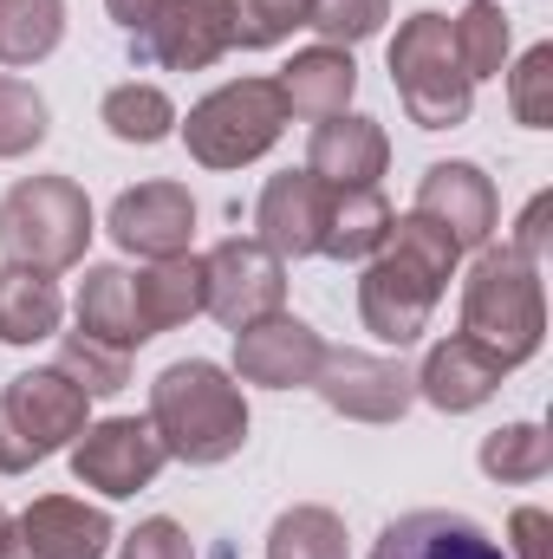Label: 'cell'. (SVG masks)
Wrapping results in <instances>:
<instances>
[{
	"label": "cell",
	"instance_id": "obj_28",
	"mask_svg": "<svg viewBox=\"0 0 553 559\" xmlns=\"http://www.w3.org/2000/svg\"><path fill=\"white\" fill-rule=\"evenodd\" d=\"M449 33H456V52H462V72L469 79H495L508 66V13L495 0H469L449 20Z\"/></svg>",
	"mask_w": 553,
	"mask_h": 559
},
{
	"label": "cell",
	"instance_id": "obj_36",
	"mask_svg": "<svg viewBox=\"0 0 553 559\" xmlns=\"http://www.w3.org/2000/svg\"><path fill=\"white\" fill-rule=\"evenodd\" d=\"M508 559H553V514L548 508H515L508 521Z\"/></svg>",
	"mask_w": 553,
	"mask_h": 559
},
{
	"label": "cell",
	"instance_id": "obj_16",
	"mask_svg": "<svg viewBox=\"0 0 553 559\" xmlns=\"http://www.w3.org/2000/svg\"><path fill=\"white\" fill-rule=\"evenodd\" d=\"M502 378H508V365L495 358V352H482L475 338H443V345H430V358H423V371H416V397L423 404H436L443 417H462V411H482L495 391H502Z\"/></svg>",
	"mask_w": 553,
	"mask_h": 559
},
{
	"label": "cell",
	"instance_id": "obj_13",
	"mask_svg": "<svg viewBox=\"0 0 553 559\" xmlns=\"http://www.w3.org/2000/svg\"><path fill=\"white\" fill-rule=\"evenodd\" d=\"M111 547V514L85 508L72 495H39L13 527L0 559H105Z\"/></svg>",
	"mask_w": 553,
	"mask_h": 559
},
{
	"label": "cell",
	"instance_id": "obj_17",
	"mask_svg": "<svg viewBox=\"0 0 553 559\" xmlns=\"http://www.w3.org/2000/svg\"><path fill=\"white\" fill-rule=\"evenodd\" d=\"M372 559H508V554L482 521H469L456 508H416V514H398L378 534Z\"/></svg>",
	"mask_w": 553,
	"mask_h": 559
},
{
	"label": "cell",
	"instance_id": "obj_39",
	"mask_svg": "<svg viewBox=\"0 0 553 559\" xmlns=\"http://www.w3.org/2000/svg\"><path fill=\"white\" fill-rule=\"evenodd\" d=\"M7 527H13V521H7V508H0V554H7Z\"/></svg>",
	"mask_w": 553,
	"mask_h": 559
},
{
	"label": "cell",
	"instance_id": "obj_37",
	"mask_svg": "<svg viewBox=\"0 0 553 559\" xmlns=\"http://www.w3.org/2000/svg\"><path fill=\"white\" fill-rule=\"evenodd\" d=\"M548 209H553V195H534L528 202V215H521V228H515V254H528V261H541V248H548Z\"/></svg>",
	"mask_w": 553,
	"mask_h": 559
},
{
	"label": "cell",
	"instance_id": "obj_18",
	"mask_svg": "<svg viewBox=\"0 0 553 559\" xmlns=\"http://www.w3.org/2000/svg\"><path fill=\"white\" fill-rule=\"evenodd\" d=\"M391 163V138L378 118H319L313 143H306V169L326 182V189H372Z\"/></svg>",
	"mask_w": 553,
	"mask_h": 559
},
{
	"label": "cell",
	"instance_id": "obj_14",
	"mask_svg": "<svg viewBox=\"0 0 553 559\" xmlns=\"http://www.w3.org/2000/svg\"><path fill=\"white\" fill-rule=\"evenodd\" d=\"M196 235V195L183 182H138L111 202V241L125 254L163 261V254H189Z\"/></svg>",
	"mask_w": 553,
	"mask_h": 559
},
{
	"label": "cell",
	"instance_id": "obj_12",
	"mask_svg": "<svg viewBox=\"0 0 553 559\" xmlns=\"http://www.w3.org/2000/svg\"><path fill=\"white\" fill-rule=\"evenodd\" d=\"M319 358H326V338L293 312H268V319L235 332V384L299 391V384H313Z\"/></svg>",
	"mask_w": 553,
	"mask_h": 559
},
{
	"label": "cell",
	"instance_id": "obj_25",
	"mask_svg": "<svg viewBox=\"0 0 553 559\" xmlns=\"http://www.w3.org/2000/svg\"><path fill=\"white\" fill-rule=\"evenodd\" d=\"M66 39V0H0V66H39Z\"/></svg>",
	"mask_w": 553,
	"mask_h": 559
},
{
	"label": "cell",
	"instance_id": "obj_32",
	"mask_svg": "<svg viewBox=\"0 0 553 559\" xmlns=\"http://www.w3.org/2000/svg\"><path fill=\"white\" fill-rule=\"evenodd\" d=\"M46 131H52L46 98H39L26 79H0V156H26V150H39Z\"/></svg>",
	"mask_w": 553,
	"mask_h": 559
},
{
	"label": "cell",
	"instance_id": "obj_30",
	"mask_svg": "<svg viewBox=\"0 0 553 559\" xmlns=\"http://www.w3.org/2000/svg\"><path fill=\"white\" fill-rule=\"evenodd\" d=\"M59 371H66L85 397H118V391L131 384V352H118V345H98V338L72 332V338L59 345Z\"/></svg>",
	"mask_w": 553,
	"mask_h": 559
},
{
	"label": "cell",
	"instance_id": "obj_24",
	"mask_svg": "<svg viewBox=\"0 0 553 559\" xmlns=\"http://www.w3.org/2000/svg\"><path fill=\"white\" fill-rule=\"evenodd\" d=\"M79 332L118 352H138L143 325H138V299H131V274L125 267H85L79 280Z\"/></svg>",
	"mask_w": 553,
	"mask_h": 559
},
{
	"label": "cell",
	"instance_id": "obj_9",
	"mask_svg": "<svg viewBox=\"0 0 553 559\" xmlns=\"http://www.w3.org/2000/svg\"><path fill=\"white\" fill-rule=\"evenodd\" d=\"M202 274H209V306L202 312H215L228 332L280 312V299H286V261H280L274 248H261L255 235H235V241L209 248Z\"/></svg>",
	"mask_w": 553,
	"mask_h": 559
},
{
	"label": "cell",
	"instance_id": "obj_20",
	"mask_svg": "<svg viewBox=\"0 0 553 559\" xmlns=\"http://www.w3.org/2000/svg\"><path fill=\"white\" fill-rule=\"evenodd\" d=\"M274 85H280L286 118L319 124V118H339V111L352 105V92H358V66H352L345 46H306V52L286 59V72H280Z\"/></svg>",
	"mask_w": 553,
	"mask_h": 559
},
{
	"label": "cell",
	"instance_id": "obj_38",
	"mask_svg": "<svg viewBox=\"0 0 553 559\" xmlns=\"http://www.w3.org/2000/svg\"><path fill=\"white\" fill-rule=\"evenodd\" d=\"M105 7H111V20H118L131 39H138L143 26H150V13H156V0H105Z\"/></svg>",
	"mask_w": 553,
	"mask_h": 559
},
{
	"label": "cell",
	"instance_id": "obj_35",
	"mask_svg": "<svg viewBox=\"0 0 553 559\" xmlns=\"http://www.w3.org/2000/svg\"><path fill=\"white\" fill-rule=\"evenodd\" d=\"M118 559H196V540L176 527V521H143L138 534H125V554Z\"/></svg>",
	"mask_w": 553,
	"mask_h": 559
},
{
	"label": "cell",
	"instance_id": "obj_2",
	"mask_svg": "<svg viewBox=\"0 0 553 559\" xmlns=\"http://www.w3.org/2000/svg\"><path fill=\"white\" fill-rule=\"evenodd\" d=\"M150 429L163 436V449L176 462L215 468V462H228L248 442V397H242V384L222 365L176 358L150 384Z\"/></svg>",
	"mask_w": 553,
	"mask_h": 559
},
{
	"label": "cell",
	"instance_id": "obj_26",
	"mask_svg": "<svg viewBox=\"0 0 553 559\" xmlns=\"http://www.w3.org/2000/svg\"><path fill=\"white\" fill-rule=\"evenodd\" d=\"M553 468V436L541 423H502L482 436V475L489 481H541Z\"/></svg>",
	"mask_w": 553,
	"mask_h": 559
},
{
	"label": "cell",
	"instance_id": "obj_10",
	"mask_svg": "<svg viewBox=\"0 0 553 559\" xmlns=\"http://www.w3.org/2000/svg\"><path fill=\"white\" fill-rule=\"evenodd\" d=\"M235 46V0H156L138 33V59L163 72H209Z\"/></svg>",
	"mask_w": 553,
	"mask_h": 559
},
{
	"label": "cell",
	"instance_id": "obj_11",
	"mask_svg": "<svg viewBox=\"0 0 553 559\" xmlns=\"http://www.w3.org/2000/svg\"><path fill=\"white\" fill-rule=\"evenodd\" d=\"M313 391L352 423H398L416 404V378L398 358H378V352H332L319 358L313 371Z\"/></svg>",
	"mask_w": 553,
	"mask_h": 559
},
{
	"label": "cell",
	"instance_id": "obj_34",
	"mask_svg": "<svg viewBox=\"0 0 553 559\" xmlns=\"http://www.w3.org/2000/svg\"><path fill=\"white\" fill-rule=\"evenodd\" d=\"M293 26H306V0H235V46L268 52Z\"/></svg>",
	"mask_w": 553,
	"mask_h": 559
},
{
	"label": "cell",
	"instance_id": "obj_7",
	"mask_svg": "<svg viewBox=\"0 0 553 559\" xmlns=\"http://www.w3.org/2000/svg\"><path fill=\"white\" fill-rule=\"evenodd\" d=\"M85 391L46 365V371H20L0 391V475H26L33 462L72 449V436L85 429Z\"/></svg>",
	"mask_w": 553,
	"mask_h": 559
},
{
	"label": "cell",
	"instance_id": "obj_22",
	"mask_svg": "<svg viewBox=\"0 0 553 559\" xmlns=\"http://www.w3.org/2000/svg\"><path fill=\"white\" fill-rule=\"evenodd\" d=\"M59 319H66L59 280L39 267H20V261L0 267V345H39L59 332Z\"/></svg>",
	"mask_w": 553,
	"mask_h": 559
},
{
	"label": "cell",
	"instance_id": "obj_27",
	"mask_svg": "<svg viewBox=\"0 0 553 559\" xmlns=\"http://www.w3.org/2000/svg\"><path fill=\"white\" fill-rule=\"evenodd\" d=\"M268 559H345V521L332 508H286L268 527Z\"/></svg>",
	"mask_w": 553,
	"mask_h": 559
},
{
	"label": "cell",
	"instance_id": "obj_23",
	"mask_svg": "<svg viewBox=\"0 0 553 559\" xmlns=\"http://www.w3.org/2000/svg\"><path fill=\"white\" fill-rule=\"evenodd\" d=\"M391 228V202L372 189H326V228H319V254L326 261H372L378 241Z\"/></svg>",
	"mask_w": 553,
	"mask_h": 559
},
{
	"label": "cell",
	"instance_id": "obj_19",
	"mask_svg": "<svg viewBox=\"0 0 553 559\" xmlns=\"http://www.w3.org/2000/svg\"><path fill=\"white\" fill-rule=\"evenodd\" d=\"M255 241L274 248L280 261H306L319 254V228H326V182L313 169H286L261 189V209H255Z\"/></svg>",
	"mask_w": 553,
	"mask_h": 559
},
{
	"label": "cell",
	"instance_id": "obj_6",
	"mask_svg": "<svg viewBox=\"0 0 553 559\" xmlns=\"http://www.w3.org/2000/svg\"><path fill=\"white\" fill-rule=\"evenodd\" d=\"M286 131V105H280L274 79H235L222 92H209L202 105H189L183 143L202 169H242L255 156H268Z\"/></svg>",
	"mask_w": 553,
	"mask_h": 559
},
{
	"label": "cell",
	"instance_id": "obj_5",
	"mask_svg": "<svg viewBox=\"0 0 553 559\" xmlns=\"http://www.w3.org/2000/svg\"><path fill=\"white\" fill-rule=\"evenodd\" d=\"M391 85L404 98L416 131H449L469 118L475 105V79L462 72V52H456V33L443 13H411L391 39Z\"/></svg>",
	"mask_w": 553,
	"mask_h": 559
},
{
	"label": "cell",
	"instance_id": "obj_31",
	"mask_svg": "<svg viewBox=\"0 0 553 559\" xmlns=\"http://www.w3.org/2000/svg\"><path fill=\"white\" fill-rule=\"evenodd\" d=\"M385 20H391V0H306V26L326 46H345V52L358 39H372Z\"/></svg>",
	"mask_w": 553,
	"mask_h": 559
},
{
	"label": "cell",
	"instance_id": "obj_4",
	"mask_svg": "<svg viewBox=\"0 0 553 559\" xmlns=\"http://www.w3.org/2000/svg\"><path fill=\"white\" fill-rule=\"evenodd\" d=\"M0 248L20 267L59 274L92 248V202L72 176H26L0 195Z\"/></svg>",
	"mask_w": 553,
	"mask_h": 559
},
{
	"label": "cell",
	"instance_id": "obj_33",
	"mask_svg": "<svg viewBox=\"0 0 553 559\" xmlns=\"http://www.w3.org/2000/svg\"><path fill=\"white\" fill-rule=\"evenodd\" d=\"M508 111L528 131H548L553 124V46H528L521 52V66L508 72Z\"/></svg>",
	"mask_w": 553,
	"mask_h": 559
},
{
	"label": "cell",
	"instance_id": "obj_8",
	"mask_svg": "<svg viewBox=\"0 0 553 559\" xmlns=\"http://www.w3.org/2000/svg\"><path fill=\"white\" fill-rule=\"evenodd\" d=\"M163 462H169V449L150 429V417H105L72 436V475L85 488H98L105 501H125V495L150 488L163 475Z\"/></svg>",
	"mask_w": 553,
	"mask_h": 559
},
{
	"label": "cell",
	"instance_id": "obj_21",
	"mask_svg": "<svg viewBox=\"0 0 553 559\" xmlns=\"http://www.w3.org/2000/svg\"><path fill=\"white\" fill-rule=\"evenodd\" d=\"M131 299H138L143 338H156V332H169V325H189V319L209 306L202 254H163V261H150L143 274H131Z\"/></svg>",
	"mask_w": 553,
	"mask_h": 559
},
{
	"label": "cell",
	"instance_id": "obj_3",
	"mask_svg": "<svg viewBox=\"0 0 553 559\" xmlns=\"http://www.w3.org/2000/svg\"><path fill=\"white\" fill-rule=\"evenodd\" d=\"M462 338L495 352L508 371L528 365L548 338V293H541V261L515 254L508 241L482 248L462 280Z\"/></svg>",
	"mask_w": 553,
	"mask_h": 559
},
{
	"label": "cell",
	"instance_id": "obj_29",
	"mask_svg": "<svg viewBox=\"0 0 553 559\" xmlns=\"http://www.w3.org/2000/svg\"><path fill=\"white\" fill-rule=\"evenodd\" d=\"M98 118H105V131L118 143H163L176 131V105L156 85H118Z\"/></svg>",
	"mask_w": 553,
	"mask_h": 559
},
{
	"label": "cell",
	"instance_id": "obj_15",
	"mask_svg": "<svg viewBox=\"0 0 553 559\" xmlns=\"http://www.w3.org/2000/svg\"><path fill=\"white\" fill-rule=\"evenodd\" d=\"M416 215L456 235V248H489L502 228V195L475 163H430L416 189Z\"/></svg>",
	"mask_w": 553,
	"mask_h": 559
},
{
	"label": "cell",
	"instance_id": "obj_1",
	"mask_svg": "<svg viewBox=\"0 0 553 559\" xmlns=\"http://www.w3.org/2000/svg\"><path fill=\"white\" fill-rule=\"evenodd\" d=\"M456 261H462V248H456L449 228H436L416 209L411 215H391L378 254L365 261V280H358V319H365V332L385 338V345H398V352L416 345V332L430 325V312H436L449 274H456Z\"/></svg>",
	"mask_w": 553,
	"mask_h": 559
}]
</instances>
